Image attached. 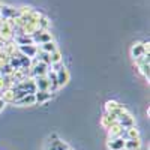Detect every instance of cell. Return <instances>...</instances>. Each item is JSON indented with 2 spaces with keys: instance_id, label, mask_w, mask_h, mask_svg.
<instances>
[{
  "instance_id": "cell-17",
  "label": "cell",
  "mask_w": 150,
  "mask_h": 150,
  "mask_svg": "<svg viewBox=\"0 0 150 150\" xmlns=\"http://www.w3.org/2000/svg\"><path fill=\"white\" fill-rule=\"evenodd\" d=\"M122 105L117 102V101H107L105 104V111L108 112V114H111V112H114L116 110H119Z\"/></svg>"
},
{
  "instance_id": "cell-12",
  "label": "cell",
  "mask_w": 150,
  "mask_h": 150,
  "mask_svg": "<svg viewBox=\"0 0 150 150\" xmlns=\"http://www.w3.org/2000/svg\"><path fill=\"white\" fill-rule=\"evenodd\" d=\"M36 90H50V81L47 80V77H36L33 78Z\"/></svg>"
},
{
  "instance_id": "cell-5",
  "label": "cell",
  "mask_w": 150,
  "mask_h": 150,
  "mask_svg": "<svg viewBox=\"0 0 150 150\" xmlns=\"http://www.w3.org/2000/svg\"><path fill=\"white\" fill-rule=\"evenodd\" d=\"M33 95H35V101H36V104H39V105L47 104L50 99L53 98V93L50 92V90H36Z\"/></svg>"
},
{
  "instance_id": "cell-22",
  "label": "cell",
  "mask_w": 150,
  "mask_h": 150,
  "mask_svg": "<svg viewBox=\"0 0 150 150\" xmlns=\"http://www.w3.org/2000/svg\"><path fill=\"white\" fill-rule=\"evenodd\" d=\"M134 63H135V66H140V65H146V63H149V54H144V56L138 57L137 60H134Z\"/></svg>"
},
{
  "instance_id": "cell-16",
  "label": "cell",
  "mask_w": 150,
  "mask_h": 150,
  "mask_svg": "<svg viewBox=\"0 0 150 150\" xmlns=\"http://www.w3.org/2000/svg\"><path fill=\"white\" fill-rule=\"evenodd\" d=\"M15 104H18V105H35L36 104V101H35V95H27V96H24V98H21L20 101H17Z\"/></svg>"
},
{
  "instance_id": "cell-1",
  "label": "cell",
  "mask_w": 150,
  "mask_h": 150,
  "mask_svg": "<svg viewBox=\"0 0 150 150\" xmlns=\"http://www.w3.org/2000/svg\"><path fill=\"white\" fill-rule=\"evenodd\" d=\"M32 39H33L35 45H42L45 42H51L53 41V35L50 33L48 30H39V32H36L32 36Z\"/></svg>"
},
{
  "instance_id": "cell-21",
  "label": "cell",
  "mask_w": 150,
  "mask_h": 150,
  "mask_svg": "<svg viewBox=\"0 0 150 150\" xmlns=\"http://www.w3.org/2000/svg\"><path fill=\"white\" fill-rule=\"evenodd\" d=\"M137 69H138V72L143 75V77L149 81V63L146 65H140V66H137Z\"/></svg>"
},
{
  "instance_id": "cell-14",
  "label": "cell",
  "mask_w": 150,
  "mask_h": 150,
  "mask_svg": "<svg viewBox=\"0 0 150 150\" xmlns=\"http://www.w3.org/2000/svg\"><path fill=\"white\" fill-rule=\"evenodd\" d=\"M38 50H39V51H42V53L51 54V53H54L56 50H59V48H57L56 42H54V41H51V42H45V44L39 45V47H38Z\"/></svg>"
},
{
  "instance_id": "cell-10",
  "label": "cell",
  "mask_w": 150,
  "mask_h": 150,
  "mask_svg": "<svg viewBox=\"0 0 150 150\" xmlns=\"http://www.w3.org/2000/svg\"><path fill=\"white\" fill-rule=\"evenodd\" d=\"M122 138L123 140H135V138H140V131L137 129V126H131L126 128L122 134Z\"/></svg>"
},
{
  "instance_id": "cell-3",
  "label": "cell",
  "mask_w": 150,
  "mask_h": 150,
  "mask_svg": "<svg viewBox=\"0 0 150 150\" xmlns=\"http://www.w3.org/2000/svg\"><path fill=\"white\" fill-rule=\"evenodd\" d=\"M56 74H57V86H59V87L66 86L68 81H69V78H71L69 71H68L63 65H60V66L56 69Z\"/></svg>"
},
{
  "instance_id": "cell-6",
  "label": "cell",
  "mask_w": 150,
  "mask_h": 150,
  "mask_svg": "<svg viewBox=\"0 0 150 150\" xmlns=\"http://www.w3.org/2000/svg\"><path fill=\"white\" fill-rule=\"evenodd\" d=\"M147 54L146 53V47H144V42H135L132 47H131V57L134 60H137L138 57Z\"/></svg>"
},
{
  "instance_id": "cell-8",
  "label": "cell",
  "mask_w": 150,
  "mask_h": 150,
  "mask_svg": "<svg viewBox=\"0 0 150 150\" xmlns=\"http://www.w3.org/2000/svg\"><path fill=\"white\" fill-rule=\"evenodd\" d=\"M107 149L108 150H125V140L122 138V137L108 140L107 141Z\"/></svg>"
},
{
  "instance_id": "cell-9",
  "label": "cell",
  "mask_w": 150,
  "mask_h": 150,
  "mask_svg": "<svg viewBox=\"0 0 150 150\" xmlns=\"http://www.w3.org/2000/svg\"><path fill=\"white\" fill-rule=\"evenodd\" d=\"M107 131H108V140H112V138H119V137H122V134H123L125 129L116 122L114 125H111Z\"/></svg>"
},
{
  "instance_id": "cell-23",
  "label": "cell",
  "mask_w": 150,
  "mask_h": 150,
  "mask_svg": "<svg viewBox=\"0 0 150 150\" xmlns=\"http://www.w3.org/2000/svg\"><path fill=\"white\" fill-rule=\"evenodd\" d=\"M6 107V102L5 101H2V99H0V112H2L3 111V108Z\"/></svg>"
},
{
  "instance_id": "cell-20",
  "label": "cell",
  "mask_w": 150,
  "mask_h": 150,
  "mask_svg": "<svg viewBox=\"0 0 150 150\" xmlns=\"http://www.w3.org/2000/svg\"><path fill=\"white\" fill-rule=\"evenodd\" d=\"M50 24H51V21H50L45 15H41L39 21H38V27H39V30H48Z\"/></svg>"
},
{
  "instance_id": "cell-4",
  "label": "cell",
  "mask_w": 150,
  "mask_h": 150,
  "mask_svg": "<svg viewBox=\"0 0 150 150\" xmlns=\"http://www.w3.org/2000/svg\"><path fill=\"white\" fill-rule=\"evenodd\" d=\"M117 123L120 125L123 129L131 128V126H135V120H134V117L129 114L128 111H126V112H123V114H120V116L117 117Z\"/></svg>"
},
{
  "instance_id": "cell-18",
  "label": "cell",
  "mask_w": 150,
  "mask_h": 150,
  "mask_svg": "<svg viewBox=\"0 0 150 150\" xmlns=\"http://www.w3.org/2000/svg\"><path fill=\"white\" fill-rule=\"evenodd\" d=\"M114 123H116V119L112 117V116H110V114H105V116L102 117V120H101L102 128H105V129H108L111 125H114Z\"/></svg>"
},
{
  "instance_id": "cell-24",
  "label": "cell",
  "mask_w": 150,
  "mask_h": 150,
  "mask_svg": "<svg viewBox=\"0 0 150 150\" xmlns=\"http://www.w3.org/2000/svg\"><path fill=\"white\" fill-rule=\"evenodd\" d=\"M2 6H3V3H2V2H0V12H2Z\"/></svg>"
},
{
  "instance_id": "cell-15",
  "label": "cell",
  "mask_w": 150,
  "mask_h": 150,
  "mask_svg": "<svg viewBox=\"0 0 150 150\" xmlns=\"http://www.w3.org/2000/svg\"><path fill=\"white\" fill-rule=\"evenodd\" d=\"M141 149V140H125V150H140Z\"/></svg>"
},
{
  "instance_id": "cell-11",
  "label": "cell",
  "mask_w": 150,
  "mask_h": 150,
  "mask_svg": "<svg viewBox=\"0 0 150 150\" xmlns=\"http://www.w3.org/2000/svg\"><path fill=\"white\" fill-rule=\"evenodd\" d=\"M0 99L5 101L6 104L9 102H15V90L14 89H5L0 92Z\"/></svg>"
},
{
  "instance_id": "cell-19",
  "label": "cell",
  "mask_w": 150,
  "mask_h": 150,
  "mask_svg": "<svg viewBox=\"0 0 150 150\" xmlns=\"http://www.w3.org/2000/svg\"><path fill=\"white\" fill-rule=\"evenodd\" d=\"M50 150H69V146L63 141H60V140H56L51 143V149Z\"/></svg>"
},
{
  "instance_id": "cell-7",
  "label": "cell",
  "mask_w": 150,
  "mask_h": 150,
  "mask_svg": "<svg viewBox=\"0 0 150 150\" xmlns=\"http://www.w3.org/2000/svg\"><path fill=\"white\" fill-rule=\"evenodd\" d=\"M0 17L5 18V20H14L15 17H20V14H18V9L3 5L2 6V12H0Z\"/></svg>"
},
{
  "instance_id": "cell-13",
  "label": "cell",
  "mask_w": 150,
  "mask_h": 150,
  "mask_svg": "<svg viewBox=\"0 0 150 150\" xmlns=\"http://www.w3.org/2000/svg\"><path fill=\"white\" fill-rule=\"evenodd\" d=\"M63 63V54H62L59 50H56L54 53L50 54V66H57Z\"/></svg>"
},
{
  "instance_id": "cell-2",
  "label": "cell",
  "mask_w": 150,
  "mask_h": 150,
  "mask_svg": "<svg viewBox=\"0 0 150 150\" xmlns=\"http://www.w3.org/2000/svg\"><path fill=\"white\" fill-rule=\"evenodd\" d=\"M38 45L35 44H29V45H20L18 47V53L24 57H29V59H35L38 56Z\"/></svg>"
}]
</instances>
